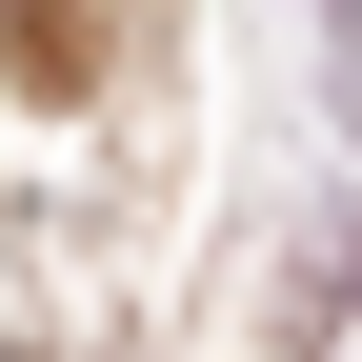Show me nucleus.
Here are the masks:
<instances>
[{"instance_id": "f257e3e1", "label": "nucleus", "mask_w": 362, "mask_h": 362, "mask_svg": "<svg viewBox=\"0 0 362 362\" xmlns=\"http://www.w3.org/2000/svg\"><path fill=\"white\" fill-rule=\"evenodd\" d=\"M342 21H362V0H342Z\"/></svg>"}]
</instances>
